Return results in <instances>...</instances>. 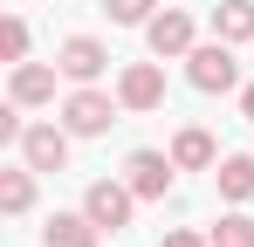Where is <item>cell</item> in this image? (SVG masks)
<instances>
[{
  "label": "cell",
  "mask_w": 254,
  "mask_h": 247,
  "mask_svg": "<svg viewBox=\"0 0 254 247\" xmlns=\"http://www.w3.org/2000/svg\"><path fill=\"white\" fill-rule=\"evenodd\" d=\"M144 41H151V55H192V21L186 14H151Z\"/></svg>",
  "instance_id": "ba28073f"
},
{
  "label": "cell",
  "mask_w": 254,
  "mask_h": 247,
  "mask_svg": "<svg viewBox=\"0 0 254 247\" xmlns=\"http://www.w3.org/2000/svg\"><path fill=\"white\" fill-rule=\"evenodd\" d=\"M172 165H186V172L213 165V137H206V130H179V144H172Z\"/></svg>",
  "instance_id": "7c38bea8"
},
{
  "label": "cell",
  "mask_w": 254,
  "mask_h": 247,
  "mask_svg": "<svg viewBox=\"0 0 254 247\" xmlns=\"http://www.w3.org/2000/svg\"><path fill=\"white\" fill-rule=\"evenodd\" d=\"M62 124H69L76 137H96V130H110V124H117V110H110V96H103V89H76V96L62 103Z\"/></svg>",
  "instance_id": "3957f363"
},
{
  "label": "cell",
  "mask_w": 254,
  "mask_h": 247,
  "mask_svg": "<svg viewBox=\"0 0 254 247\" xmlns=\"http://www.w3.org/2000/svg\"><path fill=\"white\" fill-rule=\"evenodd\" d=\"M103 7H110V21H130V28H137V21H151L158 0H103Z\"/></svg>",
  "instance_id": "2e32d148"
},
{
  "label": "cell",
  "mask_w": 254,
  "mask_h": 247,
  "mask_svg": "<svg viewBox=\"0 0 254 247\" xmlns=\"http://www.w3.org/2000/svg\"><path fill=\"white\" fill-rule=\"evenodd\" d=\"M130 199H137L130 185H110V179H96V185L83 192V213L103 227V234H117V227H130Z\"/></svg>",
  "instance_id": "7a4b0ae2"
},
{
  "label": "cell",
  "mask_w": 254,
  "mask_h": 247,
  "mask_svg": "<svg viewBox=\"0 0 254 247\" xmlns=\"http://www.w3.org/2000/svg\"><path fill=\"white\" fill-rule=\"evenodd\" d=\"M21 158H28V172H62L69 165V137L55 124H35V130H21Z\"/></svg>",
  "instance_id": "277c9868"
},
{
  "label": "cell",
  "mask_w": 254,
  "mask_h": 247,
  "mask_svg": "<svg viewBox=\"0 0 254 247\" xmlns=\"http://www.w3.org/2000/svg\"><path fill=\"white\" fill-rule=\"evenodd\" d=\"M130 192L137 199H165L172 192V158H158V151H130Z\"/></svg>",
  "instance_id": "52a82bcc"
},
{
  "label": "cell",
  "mask_w": 254,
  "mask_h": 247,
  "mask_svg": "<svg viewBox=\"0 0 254 247\" xmlns=\"http://www.w3.org/2000/svg\"><path fill=\"white\" fill-rule=\"evenodd\" d=\"M241 110H248V117H254V82H248V89H241Z\"/></svg>",
  "instance_id": "d6986e66"
},
{
  "label": "cell",
  "mask_w": 254,
  "mask_h": 247,
  "mask_svg": "<svg viewBox=\"0 0 254 247\" xmlns=\"http://www.w3.org/2000/svg\"><path fill=\"white\" fill-rule=\"evenodd\" d=\"M213 28H220V41H254V0H220Z\"/></svg>",
  "instance_id": "8fae6325"
},
{
  "label": "cell",
  "mask_w": 254,
  "mask_h": 247,
  "mask_svg": "<svg viewBox=\"0 0 254 247\" xmlns=\"http://www.w3.org/2000/svg\"><path fill=\"white\" fill-rule=\"evenodd\" d=\"M0 48H7V62H21V55H28V28L7 21V28H0Z\"/></svg>",
  "instance_id": "e0dca14e"
},
{
  "label": "cell",
  "mask_w": 254,
  "mask_h": 247,
  "mask_svg": "<svg viewBox=\"0 0 254 247\" xmlns=\"http://www.w3.org/2000/svg\"><path fill=\"white\" fill-rule=\"evenodd\" d=\"M96 241H103V227L89 213H55L48 220V247H96Z\"/></svg>",
  "instance_id": "9c48e42d"
},
{
  "label": "cell",
  "mask_w": 254,
  "mask_h": 247,
  "mask_svg": "<svg viewBox=\"0 0 254 247\" xmlns=\"http://www.w3.org/2000/svg\"><path fill=\"white\" fill-rule=\"evenodd\" d=\"M213 247H254V220H241V213H227V220L213 227Z\"/></svg>",
  "instance_id": "9a60e30c"
},
{
  "label": "cell",
  "mask_w": 254,
  "mask_h": 247,
  "mask_svg": "<svg viewBox=\"0 0 254 247\" xmlns=\"http://www.w3.org/2000/svg\"><path fill=\"white\" fill-rule=\"evenodd\" d=\"M186 76H192V89H206V96L234 89V82H241V69H234V41H206V48H192V55H186Z\"/></svg>",
  "instance_id": "6da1fadb"
},
{
  "label": "cell",
  "mask_w": 254,
  "mask_h": 247,
  "mask_svg": "<svg viewBox=\"0 0 254 247\" xmlns=\"http://www.w3.org/2000/svg\"><path fill=\"white\" fill-rule=\"evenodd\" d=\"M28 199H35V179L28 172H0V206L7 213H28Z\"/></svg>",
  "instance_id": "5bb4252c"
},
{
  "label": "cell",
  "mask_w": 254,
  "mask_h": 247,
  "mask_svg": "<svg viewBox=\"0 0 254 247\" xmlns=\"http://www.w3.org/2000/svg\"><path fill=\"white\" fill-rule=\"evenodd\" d=\"M213 179H220V192H227V199H254V158H227Z\"/></svg>",
  "instance_id": "4fadbf2b"
},
{
  "label": "cell",
  "mask_w": 254,
  "mask_h": 247,
  "mask_svg": "<svg viewBox=\"0 0 254 247\" xmlns=\"http://www.w3.org/2000/svg\"><path fill=\"white\" fill-rule=\"evenodd\" d=\"M55 96V69L42 62H14V103H48Z\"/></svg>",
  "instance_id": "30bf717a"
},
{
  "label": "cell",
  "mask_w": 254,
  "mask_h": 247,
  "mask_svg": "<svg viewBox=\"0 0 254 247\" xmlns=\"http://www.w3.org/2000/svg\"><path fill=\"white\" fill-rule=\"evenodd\" d=\"M103 62H110L103 41H89V35H69V41H62V55H55V69H62L69 82H96V76H103Z\"/></svg>",
  "instance_id": "5b68a950"
},
{
  "label": "cell",
  "mask_w": 254,
  "mask_h": 247,
  "mask_svg": "<svg viewBox=\"0 0 254 247\" xmlns=\"http://www.w3.org/2000/svg\"><path fill=\"white\" fill-rule=\"evenodd\" d=\"M117 103H124V110H158V103H165V76H158L151 62L124 69V82H117Z\"/></svg>",
  "instance_id": "8992f818"
},
{
  "label": "cell",
  "mask_w": 254,
  "mask_h": 247,
  "mask_svg": "<svg viewBox=\"0 0 254 247\" xmlns=\"http://www.w3.org/2000/svg\"><path fill=\"white\" fill-rule=\"evenodd\" d=\"M158 247H206V241H199V234H186V227H172V234H165Z\"/></svg>",
  "instance_id": "ac0fdd59"
}]
</instances>
